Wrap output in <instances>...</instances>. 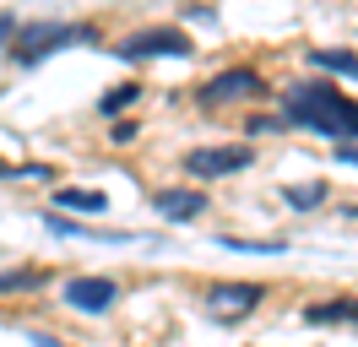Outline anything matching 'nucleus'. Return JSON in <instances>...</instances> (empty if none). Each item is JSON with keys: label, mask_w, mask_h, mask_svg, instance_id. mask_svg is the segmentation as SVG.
Returning a JSON list of instances; mask_svg holds the SVG:
<instances>
[{"label": "nucleus", "mask_w": 358, "mask_h": 347, "mask_svg": "<svg viewBox=\"0 0 358 347\" xmlns=\"http://www.w3.org/2000/svg\"><path fill=\"white\" fill-rule=\"evenodd\" d=\"M60 299H66L71 309H82V315H109L114 299H120V288H114L109 277H71L66 288H60Z\"/></svg>", "instance_id": "nucleus-6"}, {"label": "nucleus", "mask_w": 358, "mask_h": 347, "mask_svg": "<svg viewBox=\"0 0 358 347\" xmlns=\"http://www.w3.org/2000/svg\"><path fill=\"white\" fill-rule=\"evenodd\" d=\"M310 65H315V71H331V76L358 82V55H353V49H310Z\"/></svg>", "instance_id": "nucleus-11"}, {"label": "nucleus", "mask_w": 358, "mask_h": 347, "mask_svg": "<svg viewBox=\"0 0 358 347\" xmlns=\"http://www.w3.org/2000/svg\"><path fill=\"white\" fill-rule=\"evenodd\" d=\"M217 244H223V250H239V255H282V250H288L282 239H239V234H223Z\"/></svg>", "instance_id": "nucleus-12"}, {"label": "nucleus", "mask_w": 358, "mask_h": 347, "mask_svg": "<svg viewBox=\"0 0 358 347\" xmlns=\"http://www.w3.org/2000/svg\"><path fill=\"white\" fill-rule=\"evenodd\" d=\"M92 27H76V22H33V27H17L11 38V60L17 65H38L44 55L66 49V43H87Z\"/></svg>", "instance_id": "nucleus-2"}, {"label": "nucleus", "mask_w": 358, "mask_h": 347, "mask_svg": "<svg viewBox=\"0 0 358 347\" xmlns=\"http://www.w3.org/2000/svg\"><path fill=\"white\" fill-rule=\"evenodd\" d=\"M266 299V288L261 282H223V288H212V309L217 315H245V309H255V304Z\"/></svg>", "instance_id": "nucleus-8"}, {"label": "nucleus", "mask_w": 358, "mask_h": 347, "mask_svg": "<svg viewBox=\"0 0 358 347\" xmlns=\"http://www.w3.org/2000/svg\"><path fill=\"white\" fill-rule=\"evenodd\" d=\"M44 282V271H0V293H17V288H33Z\"/></svg>", "instance_id": "nucleus-16"}, {"label": "nucleus", "mask_w": 358, "mask_h": 347, "mask_svg": "<svg viewBox=\"0 0 358 347\" xmlns=\"http://www.w3.org/2000/svg\"><path fill=\"white\" fill-rule=\"evenodd\" d=\"M152 212L169 217V222H190V217L206 212V195H201V190H179V185H169V190H152Z\"/></svg>", "instance_id": "nucleus-7"}, {"label": "nucleus", "mask_w": 358, "mask_h": 347, "mask_svg": "<svg viewBox=\"0 0 358 347\" xmlns=\"http://www.w3.org/2000/svg\"><path fill=\"white\" fill-rule=\"evenodd\" d=\"M136 98H141V82H120L114 92H103V98H98V114H120V108H131Z\"/></svg>", "instance_id": "nucleus-13"}, {"label": "nucleus", "mask_w": 358, "mask_h": 347, "mask_svg": "<svg viewBox=\"0 0 358 347\" xmlns=\"http://www.w3.org/2000/svg\"><path fill=\"white\" fill-rule=\"evenodd\" d=\"M348 217H358V201H353V206H348Z\"/></svg>", "instance_id": "nucleus-18"}, {"label": "nucleus", "mask_w": 358, "mask_h": 347, "mask_svg": "<svg viewBox=\"0 0 358 347\" xmlns=\"http://www.w3.org/2000/svg\"><path fill=\"white\" fill-rule=\"evenodd\" d=\"M282 201H288V206H299V212H310V206H320V201H326V185H320V179H315V185H288V190H282Z\"/></svg>", "instance_id": "nucleus-14"}, {"label": "nucleus", "mask_w": 358, "mask_h": 347, "mask_svg": "<svg viewBox=\"0 0 358 347\" xmlns=\"http://www.w3.org/2000/svg\"><path fill=\"white\" fill-rule=\"evenodd\" d=\"M0 179H55V169H44V163H22V169H11V163L0 157Z\"/></svg>", "instance_id": "nucleus-15"}, {"label": "nucleus", "mask_w": 358, "mask_h": 347, "mask_svg": "<svg viewBox=\"0 0 358 347\" xmlns=\"http://www.w3.org/2000/svg\"><path fill=\"white\" fill-rule=\"evenodd\" d=\"M282 120L331 141H358V104L331 82H293L282 87Z\"/></svg>", "instance_id": "nucleus-1"}, {"label": "nucleus", "mask_w": 358, "mask_h": 347, "mask_svg": "<svg viewBox=\"0 0 358 347\" xmlns=\"http://www.w3.org/2000/svg\"><path fill=\"white\" fill-rule=\"evenodd\" d=\"M255 92H266V82L250 71V65H239V71H223V76H212V82L196 92L206 108H217V104H239V98H255Z\"/></svg>", "instance_id": "nucleus-5"}, {"label": "nucleus", "mask_w": 358, "mask_h": 347, "mask_svg": "<svg viewBox=\"0 0 358 347\" xmlns=\"http://www.w3.org/2000/svg\"><path fill=\"white\" fill-rule=\"evenodd\" d=\"M190 49H196V43H190L185 27H141V33H131L125 43H114L120 60H185Z\"/></svg>", "instance_id": "nucleus-3"}, {"label": "nucleus", "mask_w": 358, "mask_h": 347, "mask_svg": "<svg viewBox=\"0 0 358 347\" xmlns=\"http://www.w3.org/2000/svg\"><path fill=\"white\" fill-rule=\"evenodd\" d=\"M250 163H255L250 147H190L185 152V174H196V179H223V174H239Z\"/></svg>", "instance_id": "nucleus-4"}, {"label": "nucleus", "mask_w": 358, "mask_h": 347, "mask_svg": "<svg viewBox=\"0 0 358 347\" xmlns=\"http://www.w3.org/2000/svg\"><path fill=\"white\" fill-rule=\"evenodd\" d=\"M49 234H66V239H98V244H131L136 234H120V228H92V222H71L60 212H44Z\"/></svg>", "instance_id": "nucleus-9"}, {"label": "nucleus", "mask_w": 358, "mask_h": 347, "mask_svg": "<svg viewBox=\"0 0 358 347\" xmlns=\"http://www.w3.org/2000/svg\"><path fill=\"white\" fill-rule=\"evenodd\" d=\"M353 325H358V315H353Z\"/></svg>", "instance_id": "nucleus-19"}, {"label": "nucleus", "mask_w": 358, "mask_h": 347, "mask_svg": "<svg viewBox=\"0 0 358 347\" xmlns=\"http://www.w3.org/2000/svg\"><path fill=\"white\" fill-rule=\"evenodd\" d=\"M336 163H353L358 169V141H336Z\"/></svg>", "instance_id": "nucleus-17"}, {"label": "nucleus", "mask_w": 358, "mask_h": 347, "mask_svg": "<svg viewBox=\"0 0 358 347\" xmlns=\"http://www.w3.org/2000/svg\"><path fill=\"white\" fill-rule=\"evenodd\" d=\"M55 206L103 217V212H109V195H103V190H82V185H60V190H55Z\"/></svg>", "instance_id": "nucleus-10"}]
</instances>
